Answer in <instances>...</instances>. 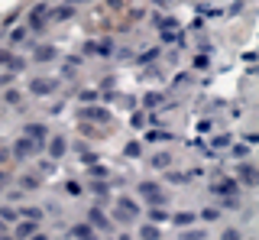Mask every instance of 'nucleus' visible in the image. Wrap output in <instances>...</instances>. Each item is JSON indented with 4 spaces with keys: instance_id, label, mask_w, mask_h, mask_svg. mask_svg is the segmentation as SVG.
<instances>
[{
    "instance_id": "nucleus-24",
    "label": "nucleus",
    "mask_w": 259,
    "mask_h": 240,
    "mask_svg": "<svg viewBox=\"0 0 259 240\" xmlns=\"http://www.w3.org/2000/svg\"><path fill=\"white\" fill-rule=\"evenodd\" d=\"M201 218H204V221H217V211H214V208H207V211H201Z\"/></svg>"
},
{
    "instance_id": "nucleus-28",
    "label": "nucleus",
    "mask_w": 259,
    "mask_h": 240,
    "mask_svg": "<svg viewBox=\"0 0 259 240\" xmlns=\"http://www.w3.org/2000/svg\"><path fill=\"white\" fill-rule=\"evenodd\" d=\"M0 240H13V237H7V234H0Z\"/></svg>"
},
{
    "instance_id": "nucleus-2",
    "label": "nucleus",
    "mask_w": 259,
    "mask_h": 240,
    "mask_svg": "<svg viewBox=\"0 0 259 240\" xmlns=\"http://www.w3.org/2000/svg\"><path fill=\"white\" fill-rule=\"evenodd\" d=\"M42 149V143H36V140H29V137H20L13 143V156L16 159H29L32 153H39Z\"/></svg>"
},
{
    "instance_id": "nucleus-15",
    "label": "nucleus",
    "mask_w": 259,
    "mask_h": 240,
    "mask_svg": "<svg viewBox=\"0 0 259 240\" xmlns=\"http://www.w3.org/2000/svg\"><path fill=\"white\" fill-rule=\"evenodd\" d=\"M172 221H175V224H182V227H188V224H194V214H188V211H182V214H175Z\"/></svg>"
},
{
    "instance_id": "nucleus-21",
    "label": "nucleus",
    "mask_w": 259,
    "mask_h": 240,
    "mask_svg": "<svg viewBox=\"0 0 259 240\" xmlns=\"http://www.w3.org/2000/svg\"><path fill=\"white\" fill-rule=\"evenodd\" d=\"M39 185V175H26V179H23V188H36Z\"/></svg>"
},
{
    "instance_id": "nucleus-27",
    "label": "nucleus",
    "mask_w": 259,
    "mask_h": 240,
    "mask_svg": "<svg viewBox=\"0 0 259 240\" xmlns=\"http://www.w3.org/2000/svg\"><path fill=\"white\" fill-rule=\"evenodd\" d=\"M29 240H46V237H42V234H32V237H29Z\"/></svg>"
},
{
    "instance_id": "nucleus-9",
    "label": "nucleus",
    "mask_w": 259,
    "mask_h": 240,
    "mask_svg": "<svg viewBox=\"0 0 259 240\" xmlns=\"http://www.w3.org/2000/svg\"><path fill=\"white\" fill-rule=\"evenodd\" d=\"M29 88H32V94H52L55 91V82H52V78H49V82H46V78H36Z\"/></svg>"
},
{
    "instance_id": "nucleus-20",
    "label": "nucleus",
    "mask_w": 259,
    "mask_h": 240,
    "mask_svg": "<svg viewBox=\"0 0 259 240\" xmlns=\"http://www.w3.org/2000/svg\"><path fill=\"white\" fill-rule=\"evenodd\" d=\"M0 218H4V221H16V211H13V208H0Z\"/></svg>"
},
{
    "instance_id": "nucleus-26",
    "label": "nucleus",
    "mask_w": 259,
    "mask_h": 240,
    "mask_svg": "<svg viewBox=\"0 0 259 240\" xmlns=\"http://www.w3.org/2000/svg\"><path fill=\"white\" fill-rule=\"evenodd\" d=\"M7 182H10V175H7L4 169H0V188H4V185H7Z\"/></svg>"
},
{
    "instance_id": "nucleus-4",
    "label": "nucleus",
    "mask_w": 259,
    "mask_h": 240,
    "mask_svg": "<svg viewBox=\"0 0 259 240\" xmlns=\"http://www.w3.org/2000/svg\"><path fill=\"white\" fill-rule=\"evenodd\" d=\"M88 224H91V227H101V230H110V221L101 208H91V211H88Z\"/></svg>"
},
{
    "instance_id": "nucleus-5",
    "label": "nucleus",
    "mask_w": 259,
    "mask_h": 240,
    "mask_svg": "<svg viewBox=\"0 0 259 240\" xmlns=\"http://www.w3.org/2000/svg\"><path fill=\"white\" fill-rule=\"evenodd\" d=\"M210 191H214V195H237V182L233 179H217L214 185H210Z\"/></svg>"
},
{
    "instance_id": "nucleus-7",
    "label": "nucleus",
    "mask_w": 259,
    "mask_h": 240,
    "mask_svg": "<svg viewBox=\"0 0 259 240\" xmlns=\"http://www.w3.org/2000/svg\"><path fill=\"white\" fill-rule=\"evenodd\" d=\"M23 137H29V140H36V143H46L49 130H46V127H39V124H29L26 130H23Z\"/></svg>"
},
{
    "instance_id": "nucleus-17",
    "label": "nucleus",
    "mask_w": 259,
    "mask_h": 240,
    "mask_svg": "<svg viewBox=\"0 0 259 240\" xmlns=\"http://www.w3.org/2000/svg\"><path fill=\"white\" fill-rule=\"evenodd\" d=\"M221 240H243V237H240L237 227H230V230H224V234H221Z\"/></svg>"
},
{
    "instance_id": "nucleus-11",
    "label": "nucleus",
    "mask_w": 259,
    "mask_h": 240,
    "mask_svg": "<svg viewBox=\"0 0 259 240\" xmlns=\"http://www.w3.org/2000/svg\"><path fill=\"white\" fill-rule=\"evenodd\" d=\"M20 218H26V221H42V208H23V211H20Z\"/></svg>"
},
{
    "instance_id": "nucleus-1",
    "label": "nucleus",
    "mask_w": 259,
    "mask_h": 240,
    "mask_svg": "<svg viewBox=\"0 0 259 240\" xmlns=\"http://www.w3.org/2000/svg\"><path fill=\"white\" fill-rule=\"evenodd\" d=\"M140 198L149 202V205H156V208L165 205V191H162V185H156V182H143V185H140Z\"/></svg>"
},
{
    "instance_id": "nucleus-13",
    "label": "nucleus",
    "mask_w": 259,
    "mask_h": 240,
    "mask_svg": "<svg viewBox=\"0 0 259 240\" xmlns=\"http://www.w3.org/2000/svg\"><path fill=\"white\" fill-rule=\"evenodd\" d=\"M168 163H172L168 153H156V156H152V166H156V169H168Z\"/></svg>"
},
{
    "instance_id": "nucleus-8",
    "label": "nucleus",
    "mask_w": 259,
    "mask_h": 240,
    "mask_svg": "<svg viewBox=\"0 0 259 240\" xmlns=\"http://www.w3.org/2000/svg\"><path fill=\"white\" fill-rule=\"evenodd\" d=\"M65 149H68V143H65V137H52V143H49V156L52 159H62Z\"/></svg>"
},
{
    "instance_id": "nucleus-18",
    "label": "nucleus",
    "mask_w": 259,
    "mask_h": 240,
    "mask_svg": "<svg viewBox=\"0 0 259 240\" xmlns=\"http://www.w3.org/2000/svg\"><path fill=\"white\" fill-rule=\"evenodd\" d=\"M23 39H26V26H23V29H13V36H10V43L16 46V43H23Z\"/></svg>"
},
{
    "instance_id": "nucleus-10",
    "label": "nucleus",
    "mask_w": 259,
    "mask_h": 240,
    "mask_svg": "<svg viewBox=\"0 0 259 240\" xmlns=\"http://www.w3.org/2000/svg\"><path fill=\"white\" fill-rule=\"evenodd\" d=\"M71 237L75 240H94V227L91 224H75V227H71Z\"/></svg>"
},
{
    "instance_id": "nucleus-12",
    "label": "nucleus",
    "mask_w": 259,
    "mask_h": 240,
    "mask_svg": "<svg viewBox=\"0 0 259 240\" xmlns=\"http://www.w3.org/2000/svg\"><path fill=\"white\" fill-rule=\"evenodd\" d=\"M240 179L246 182V185H253V182H256V172H253V166H249V163L240 166Z\"/></svg>"
},
{
    "instance_id": "nucleus-25",
    "label": "nucleus",
    "mask_w": 259,
    "mask_h": 240,
    "mask_svg": "<svg viewBox=\"0 0 259 240\" xmlns=\"http://www.w3.org/2000/svg\"><path fill=\"white\" fill-rule=\"evenodd\" d=\"M182 240H204V234H201V230H191V234H185Z\"/></svg>"
},
{
    "instance_id": "nucleus-22",
    "label": "nucleus",
    "mask_w": 259,
    "mask_h": 240,
    "mask_svg": "<svg viewBox=\"0 0 259 240\" xmlns=\"http://www.w3.org/2000/svg\"><path fill=\"white\" fill-rule=\"evenodd\" d=\"M149 221H165V211H162V208H152V211H149Z\"/></svg>"
},
{
    "instance_id": "nucleus-3",
    "label": "nucleus",
    "mask_w": 259,
    "mask_h": 240,
    "mask_svg": "<svg viewBox=\"0 0 259 240\" xmlns=\"http://www.w3.org/2000/svg\"><path fill=\"white\" fill-rule=\"evenodd\" d=\"M113 218H117V221H136V218H140V208H136L133 202H126V198H120Z\"/></svg>"
},
{
    "instance_id": "nucleus-6",
    "label": "nucleus",
    "mask_w": 259,
    "mask_h": 240,
    "mask_svg": "<svg viewBox=\"0 0 259 240\" xmlns=\"http://www.w3.org/2000/svg\"><path fill=\"white\" fill-rule=\"evenodd\" d=\"M36 227H39L36 221H20L16 224V240H29L32 234H36Z\"/></svg>"
},
{
    "instance_id": "nucleus-19",
    "label": "nucleus",
    "mask_w": 259,
    "mask_h": 240,
    "mask_svg": "<svg viewBox=\"0 0 259 240\" xmlns=\"http://www.w3.org/2000/svg\"><path fill=\"white\" fill-rule=\"evenodd\" d=\"M91 188H94V195H97V198H101V202H104V198H107V185H101V182H94V185H91Z\"/></svg>"
},
{
    "instance_id": "nucleus-16",
    "label": "nucleus",
    "mask_w": 259,
    "mask_h": 240,
    "mask_svg": "<svg viewBox=\"0 0 259 240\" xmlns=\"http://www.w3.org/2000/svg\"><path fill=\"white\" fill-rule=\"evenodd\" d=\"M143 240H159V230L156 227H152V224H146V227H143V234H140Z\"/></svg>"
},
{
    "instance_id": "nucleus-14",
    "label": "nucleus",
    "mask_w": 259,
    "mask_h": 240,
    "mask_svg": "<svg viewBox=\"0 0 259 240\" xmlns=\"http://www.w3.org/2000/svg\"><path fill=\"white\" fill-rule=\"evenodd\" d=\"M36 59H39V62L55 59V49H52V46H39V49H36Z\"/></svg>"
},
{
    "instance_id": "nucleus-23",
    "label": "nucleus",
    "mask_w": 259,
    "mask_h": 240,
    "mask_svg": "<svg viewBox=\"0 0 259 240\" xmlns=\"http://www.w3.org/2000/svg\"><path fill=\"white\" fill-rule=\"evenodd\" d=\"M68 195H71V198L81 195V185H78V182H68Z\"/></svg>"
}]
</instances>
